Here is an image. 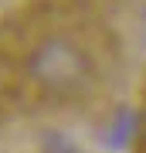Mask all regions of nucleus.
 Wrapping results in <instances>:
<instances>
[{"label": "nucleus", "mask_w": 146, "mask_h": 153, "mask_svg": "<svg viewBox=\"0 0 146 153\" xmlns=\"http://www.w3.org/2000/svg\"><path fill=\"white\" fill-rule=\"evenodd\" d=\"M82 71H85L82 55L71 48V44H65V41L44 44V48L38 51V58H34V75H38L44 85H51V88H58V85H75Z\"/></svg>", "instance_id": "nucleus-1"}]
</instances>
